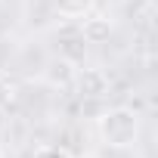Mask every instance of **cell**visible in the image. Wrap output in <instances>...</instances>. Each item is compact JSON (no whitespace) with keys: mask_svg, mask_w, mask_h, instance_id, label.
Segmentation results:
<instances>
[{"mask_svg":"<svg viewBox=\"0 0 158 158\" xmlns=\"http://www.w3.org/2000/svg\"><path fill=\"white\" fill-rule=\"evenodd\" d=\"M109 37H112V19L109 16H84L81 40H87V44H106Z\"/></svg>","mask_w":158,"mask_h":158,"instance_id":"3957f363","label":"cell"},{"mask_svg":"<svg viewBox=\"0 0 158 158\" xmlns=\"http://www.w3.org/2000/svg\"><path fill=\"white\" fill-rule=\"evenodd\" d=\"M74 71H77V68H74L71 59H65V56H62V59H53V62L47 65V81L56 84V87H65V84L74 81Z\"/></svg>","mask_w":158,"mask_h":158,"instance_id":"277c9868","label":"cell"},{"mask_svg":"<svg viewBox=\"0 0 158 158\" xmlns=\"http://www.w3.org/2000/svg\"><path fill=\"white\" fill-rule=\"evenodd\" d=\"M53 6H56V13L65 16V19H84V16L93 13L96 0H53Z\"/></svg>","mask_w":158,"mask_h":158,"instance_id":"5b68a950","label":"cell"},{"mask_svg":"<svg viewBox=\"0 0 158 158\" xmlns=\"http://www.w3.org/2000/svg\"><path fill=\"white\" fill-rule=\"evenodd\" d=\"M34 158H71L62 146H44V149H37V155Z\"/></svg>","mask_w":158,"mask_h":158,"instance_id":"8992f818","label":"cell"},{"mask_svg":"<svg viewBox=\"0 0 158 158\" xmlns=\"http://www.w3.org/2000/svg\"><path fill=\"white\" fill-rule=\"evenodd\" d=\"M136 133H139V115L133 109L115 106V109L99 115V136H102V143H109L115 149H124V146H130L136 139Z\"/></svg>","mask_w":158,"mask_h":158,"instance_id":"6da1fadb","label":"cell"},{"mask_svg":"<svg viewBox=\"0 0 158 158\" xmlns=\"http://www.w3.org/2000/svg\"><path fill=\"white\" fill-rule=\"evenodd\" d=\"M71 84L77 87L81 99H102L109 93V77L99 68H81V71H74V81Z\"/></svg>","mask_w":158,"mask_h":158,"instance_id":"7a4b0ae2","label":"cell"}]
</instances>
